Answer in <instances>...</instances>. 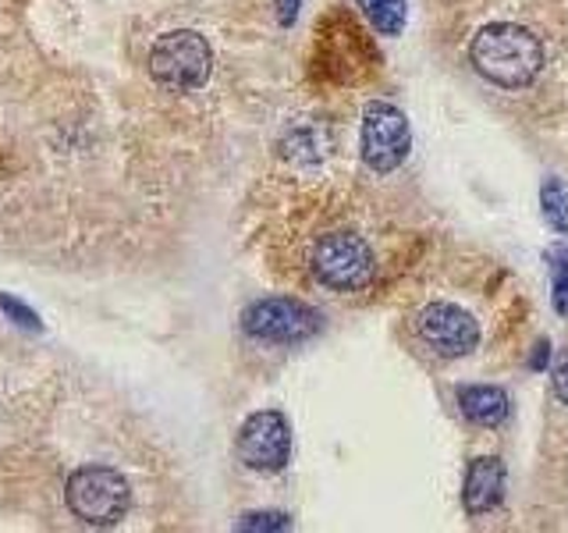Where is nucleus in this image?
<instances>
[{
	"label": "nucleus",
	"instance_id": "obj_1",
	"mask_svg": "<svg viewBox=\"0 0 568 533\" xmlns=\"http://www.w3.org/2000/svg\"><path fill=\"white\" fill-rule=\"evenodd\" d=\"M306 271L310 278L334 295H359L377 284V249L359 228L331 224L316 231L306 249Z\"/></svg>",
	"mask_w": 568,
	"mask_h": 533
},
{
	"label": "nucleus",
	"instance_id": "obj_2",
	"mask_svg": "<svg viewBox=\"0 0 568 533\" xmlns=\"http://www.w3.org/2000/svg\"><path fill=\"white\" fill-rule=\"evenodd\" d=\"M469 61L487 82L501 89H526L537 82L547 64V53L540 36L515 22H494L473 36Z\"/></svg>",
	"mask_w": 568,
	"mask_h": 533
},
{
	"label": "nucleus",
	"instance_id": "obj_3",
	"mask_svg": "<svg viewBox=\"0 0 568 533\" xmlns=\"http://www.w3.org/2000/svg\"><path fill=\"white\" fill-rule=\"evenodd\" d=\"M413 334L437 360H462V355H469L479 345L484 328H479L476 313L469 306H462V302L430 299L413 313Z\"/></svg>",
	"mask_w": 568,
	"mask_h": 533
},
{
	"label": "nucleus",
	"instance_id": "obj_4",
	"mask_svg": "<svg viewBox=\"0 0 568 533\" xmlns=\"http://www.w3.org/2000/svg\"><path fill=\"white\" fill-rule=\"evenodd\" d=\"M68 509L89 526H114L132 505V487L111 466H82L68 476Z\"/></svg>",
	"mask_w": 568,
	"mask_h": 533
},
{
	"label": "nucleus",
	"instance_id": "obj_5",
	"mask_svg": "<svg viewBox=\"0 0 568 533\" xmlns=\"http://www.w3.org/2000/svg\"><path fill=\"white\" fill-rule=\"evenodd\" d=\"M210 68H213L210 43L192 29L160 36L150 50V76L156 79V86L171 89V93H192V89H200L210 79Z\"/></svg>",
	"mask_w": 568,
	"mask_h": 533
},
{
	"label": "nucleus",
	"instance_id": "obj_6",
	"mask_svg": "<svg viewBox=\"0 0 568 533\" xmlns=\"http://www.w3.org/2000/svg\"><path fill=\"white\" fill-rule=\"evenodd\" d=\"M320 316L313 306L288 295H274V299H260L242 313V331L256 342H271V345H298L320 331Z\"/></svg>",
	"mask_w": 568,
	"mask_h": 533
},
{
	"label": "nucleus",
	"instance_id": "obj_7",
	"mask_svg": "<svg viewBox=\"0 0 568 533\" xmlns=\"http://www.w3.org/2000/svg\"><path fill=\"white\" fill-rule=\"evenodd\" d=\"M408 147H413L408 118L387 100L369 103L366 114H363V132H359L363 164L373 174H390V171H398L405 164Z\"/></svg>",
	"mask_w": 568,
	"mask_h": 533
},
{
	"label": "nucleus",
	"instance_id": "obj_8",
	"mask_svg": "<svg viewBox=\"0 0 568 533\" xmlns=\"http://www.w3.org/2000/svg\"><path fill=\"white\" fill-rule=\"evenodd\" d=\"M235 452L242 466L256 473H281L292 459V423L277 409H260L239 431Z\"/></svg>",
	"mask_w": 568,
	"mask_h": 533
},
{
	"label": "nucleus",
	"instance_id": "obj_9",
	"mask_svg": "<svg viewBox=\"0 0 568 533\" xmlns=\"http://www.w3.org/2000/svg\"><path fill=\"white\" fill-rule=\"evenodd\" d=\"M501 497H505V462L497 455L473 459L466 470V484H462V505H466V512L473 520H479V515L501 505Z\"/></svg>",
	"mask_w": 568,
	"mask_h": 533
},
{
	"label": "nucleus",
	"instance_id": "obj_10",
	"mask_svg": "<svg viewBox=\"0 0 568 533\" xmlns=\"http://www.w3.org/2000/svg\"><path fill=\"white\" fill-rule=\"evenodd\" d=\"M458 409L476 426H501L511 416V399L497 384H462Z\"/></svg>",
	"mask_w": 568,
	"mask_h": 533
},
{
	"label": "nucleus",
	"instance_id": "obj_11",
	"mask_svg": "<svg viewBox=\"0 0 568 533\" xmlns=\"http://www.w3.org/2000/svg\"><path fill=\"white\" fill-rule=\"evenodd\" d=\"M363 8L366 22L381 36H398L408 22V4L405 0H355Z\"/></svg>",
	"mask_w": 568,
	"mask_h": 533
},
{
	"label": "nucleus",
	"instance_id": "obj_12",
	"mask_svg": "<svg viewBox=\"0 0 568 533\" xmlns=\"http://www.w3.org/2000/svg\"><path fill=\"white\" fill-rule=\"evenodd\" d=\"M540 207L547 224L558 231V235H568V185L561 178H547L540 189Z\"/></svg>",
	"mask_w": 568,
	"mask_h": 533
},
{
	"label": "nucleus",
	"instance_id": "obj_13",
	"mask_svg": "<svg viewBox=\"0 0 568 533\" xmlns=\"http://www.w3.org/2000/svg\"><path fill=\"white\" fill-rule=\"evenodd\" d=\"M239 530H288L292 520L284 512H248L235 523Z\"/></svg>",
	"mask_w": 568,
	"mask_h": 533
},
{
	"label": "nucleus",
	"instance_id": "obj_14",
	"mask_svg": "<svg viewBox=\"0 0 568 533\" xmlns=\"http://www.w3.org/2000/svg\"><path fill=\"white\" fill-rule=\"evenodd\" d=\"M550 274H555V310L568 316V253L550 263Z\"/></svg>",
	"mask_w": 568,
	"mask_h": 533
},
{
	"label": "nucleus",
	"instance_id": "obj_15",
	"mask_svg": "<svg viewBox=\"0 0 568 533\" xmlns=\"http://www.w3.org/2000/svg\"><path fill=\"white\" fill-rule=\"evenodd\" d=\"M0 310H4L18 328H32V331H40L43 324H40V316H36L29 306H22L18 299H11V295H0Z\"/></svg>",
	"mask_w": 568,
	"mask_h": 533
},
{
	"label": "nucleus",
	"instance_id": "obj_16",
	"mask_svg": "<svg viewBox=\"0 0 568 533\" xmlns=\"http://www.w3.org/2000/svg\"><path fill=\"white\" fill-rule=\"evenodd\" d=\"M555 395H558L561 405H568V352L561 355L558 366H555Z\"/></svg>",
	"mask_w": 568,
	"mask_h": 533
},
{
	"label": "nucleus",
	"instance_id": "obj_17",
	"mask_svg": "<svg viewBox=\"0 0 568 533\" xmlns=\"http://www.w3.org/2000/svg\"><path fill=\"white\" fill-rule=\"evenodd\" d=\"M302 8V0H277V18H281V26H292L295 22V14Z\"/></svg>",
	"mask_w": 568,
	"mask_h": 533
}]
</instances>
